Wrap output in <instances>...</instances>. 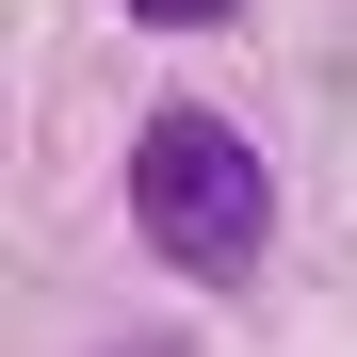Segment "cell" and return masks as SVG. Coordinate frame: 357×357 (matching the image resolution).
I'll list each match as a JSON object with an SVG mask.
<instances>
[{"instance_id":"cell-1","label":"cell","mask_w":357,"mask_h":357,"mask_svg":"<svg viewBox=\"0 0 357 357\" xmlns=\"http://www.w3.org/2000/svg\"><path fill=\"white\" fill-rule=\"evenodd\" d=\"M130 211H146V244H162L178 276H244L260 227H276V178H260V146L227 130V114H146Z\"/></svg>"},{"instance_id":"cell-2","label":"cell","mask_w":357,"mask_h":357,"mask_svg":"<svg viewBox=\"0 0 357 357\" xmlns=\"http://www.w3.org/2000/svg\"><path fill=\"white\" fill-rule=\"evenodd\" d=\"M130 17H178V33H211V17H227V0H130Z\"/></svg>"}]
</instances>
